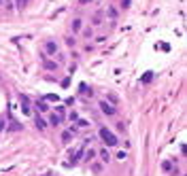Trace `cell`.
Wrapping results in <instances>:
<instances>
[{
    "label": "cell",
    "instance_id": "14",
    "mask_svg": "<svg viewBox=\"0 0 187 176\" xmlns=\"http://www.w3.org/2000/svg\"><path fill=\"white\" fill-rule=\"evenodd\" d=\"M153 79V72H145V76H142V83H151Z\"/></svg>",
    "mask_w": 187,
    "mask_h": 176
},
{
    "label": "cell",
    "instance_id": "2",
    "mask_svg": "<svg viewBox=\"0 0 187 176\" xmlns=\"http://www.w3.org/2000/svg\"><path fill=\"white\" fill-rule=\"evenodd\" d=\"M100 110H102V115H106V117H113V115H115L117 113V108L113 104H108V102H106V100H102V102H100Z\"/></svg>",
    "mask_w": 187,
    "mask_h": 176
},
{
    "label": "cell",
    "instance_id": "6",
    "mask_svg": "<svg viewBox=\"0 0 187 176\" xmlns=\"http://www.w3.org/2000/svg\"><path fill=\"white\" fill-rule=\"evenodd\" d=\"M34 123H36V127H38V129H45L47 125H49V123H47V121H45L43 117H41V115H38V117L34 119Z\"/></svg>",
    "mask_w": 187,
    "mask_h": 176
},
{
    "label": "cell",
    "instance_id": "22",
    "mask_svg": "<svg viewBox=\"0 0 187 176\" xmlns=\"http://www.w3.org/2000/svg\"><path fill=\"white\" fill-rule=\"evenodd\" d=\"M26 2H28V0H17V4H19V7H26Z\"/></svg>",
    "mask_w": 187,
    "mask_h": 176
},
{
    "label": "cell",
    "instance_id": "18",
    "mask_svg": "<svg viewBox=\"0 0 187 176\" xmlns=\"http://www.w3.org/2000/svg\"><path fill=\"white\" fill-rule=\"evenodd\" d=\"M68 117H70V121H79V115H77V113H70Z\"/></svg>",
    "mask_w": 187,
    "mask_h": 176
},
{
    "label": "cell",
    "instance_id": "16",
    "mask_svg": "<svg viewBox=\"0 0 187 176\" xmlns=\"http://www.w3.org/2000/svg\"><path fill=\"white\" fill-rule=\"evenodd\" d=\"M108 17H111V19H115V17H117V11H115V9H108Z\"/></svg>",
    "mask_w": 187,
    "mask_h": 176
},
{
    "label": "cell",
    "instance_id": "10",
    "mask_svg": "<svg viewBox=\"0 0 187 176\" xmlns=\"http://www.w3.org/2000/svg\"><path fill=\"white\" fill-rule=\"evenodd\" d=\"M47 123H49V125H60V123H62V119H60L58 115H51V117H49V121H47Z\"/></svg>",
    "mask_w": 187,
    "mask_h": 176
},
{
    "label": "cell",
    "instance_id": "11",
    "mask_svg": "<svg viewBox=\"0 0 187 176\" xmlns=\"http://www.w3.org/2000/svg\"><path fill=\"white\" fill-rule=\"evenodd\" d=\"M83 155H85V159H87V161H94V159H96V151H94V149H89V151L83 153Z\"/></svg>",
    "mask_w": 187,
    "mask_h": 176
},
{
    "label": "cell",
    "instance_id": "17",
    "mask_svg": "<svg viewBox=\"0 0 187 176\" xmlns=\"http://www.w3.org/2000/svg\"><path fill=\"white\" fill-rule=\"evenodd\" d=\"M130 2H132V0H121V9H128Z\"/></svg>",
    "mask_w": 187,
    "mask_h": 176
},
{
    "label": "cell",
    "instance_id": "21",
    "mask_svg": "<svg viewBox=\"0 0 187 176\" xmlns=\"http://www.w3.org/2000/svg\"><path fill=\"white\" fill-rule=\"evenodd\" d=\"M162 168H164V170H170V168H172V164H170V161H164Z\"/></svg>",
    "mask_w": 187,
    "mask_h": 176
},
{
    "label": "cell",
    "instance_id": "13",
    "mask_svg": "<svg viewBox=\"0 0 187 176\" xmlns=\"http://www.w3.org/2000/svg\"><path fill=\"white\" fill-rule=\"evenodd\" d=\"M62 140L70 142V140H72V132H64V134H62Z\"/></svg>",
    "mask_w": 187,
    "mask_h": 176
},
{
    "label": "cell",
    "instance_id": "8",
    "mask_svg": "<svg viewBox=\"0 0 187 176\" xmlns=\"http://www.w3.org/2000/svg\"><path fill=\"white\" fill-rule=\"evenodd\" d=\"M100 21H102V11L94 13V19H92V25H100Z\"/></svg>",
    "mask_w": 187,
    "mask_h": 176
},
{
    "label": "cell",
    "instance_id": "5",
    "mask_svg": "<svg viewBox=\"0 0 187 176\" xmlns=\"http://www.w3.org/2000/svg\"><path fill=\"white\" fill-rule=\"evenodd\" d=\"M43 68H47V70H55V68H58V62L45 59V62H43Z\"/></svg>",
    "mask_w": 187,
    "mask_h": 176
},
{
    "label": "cell",
    "instance_id": "12",
    "mask_svg": "<svg viewBox=\"0 0 187 176\" xmlns=\"http://www.w3.org/2000/svg\"><path fill=\"white\" fill-rule=\"evenodd\" d=\"M100 159H102V161H108V159H111V155H108V151H106V149H102V151H100Z\"/></svg>",
    "mask_w": 187,
    "mask_h": 176
},
{
    "label": "cell",
    "instance_id": "9",
    "mask_svg": "<svg viewBox=\"0 0 187 176\" xmlns=\"http://www.w3.org/2000/svg\"><path fill=\"white\" fill-rule=\"evenodd\" d=\"M81 25H83V21L77 17V19H72V32H79L81 30Z\"/></svg>",
    "mask_w": 187,
    "mask_h": 176
},
{
    "label": "cell",
    "instance_id": "3",
    "mask_svg": "<svg viewBox=\"0 0 187 176\" xmlns=\"http://www.w3.org/2000/svg\"><path fill=\"white\" fill-rule=\"evenodd\" d=\"M45 51L49 53V55H55V53H58V43H55V40H47Z\"/></svg>",
    "mask_w": 187,
    "mask_h": 176
},
{
    "label": "cell",
    "instance_id": "4",
    "mask_svg": "<svg viewBox=\"0 0 187 176\" xmlns=\"http://www.w3.org/2000/svg\"><path fill=\"white\" fill-rule=\"evenodd\" d=\"M22 113L23 115H30V100L26 95H22Z\"/></svg>",
    "mask_w": 187,
    "mask_h": 176
},
{
    "label": "cell",
    "instance_id": "15",
    "mask_svg": "<svg viewBox=\"0 0 187 176\" xmlns=\"http://www.w3.org/2000/svg\"><path fill=\"white\" fill-rule=\"evenodd\" d=\"M45 100H47V102H58V95L49 94V95H45Z\"/></svg>",
    "mask_w": 187,
    "mask_h": 176
},
{
    "label": "cell",
    "instance_id": "23",
    "mask_svg": "<svg viewBox=\"0 0 187 176\" xmlns=\"http://www.w3.org/2000/svg\"><path fill=\"white\" fill-rule=\"evenodd\" d=\"M2 129H4V119L0 117V132H2Z\"/></svg>",
    "mask_w": 187,
    "mask_h": 176
},
{
    "label": "cell",
    "instance_id": "25",
    "mask_svg": "<svg viewBox=\"0 0 187 176\" xmlns=\"http://www.w3.org/2000/svg\"><path fill=\"white\" fill-rule=\"evenodd\" d=\"M0 4H2V0H0Z\"/></svg>",
    "mask_w": 187,
    "mask_h": 176
},
{
    "label": "cell",
    "instance_id": "7",
    "mask_svg": "<svg viewBox=\"0 0 187 176\" xmlns=\"http://www.w3.org/2000/svg\"><path fill=\"white\" fill-rule=\"evenodd\" d=\"M36 110H38V113H47V110H49V106H47V102L45 100H43V102H41V100H38V102H36Z\"/></svg>",
    "mask_w": 187,
    "mask_h": 176
},
{
    "label": "cell",
    "instance_id": "19",
    "mask_svg": "<svg viewBox=\"0 0 187 176\" xmlns=\"http://www.w3.org/2000/svg\"><path fill=\"white\" fill-rule=\"evenodd\" d=\"M83 36H87V38H89V36H92V28H87V30H83Z\"/></svg>",
    "mask_w": 187,
    "mask_h": 176
},
{
    "label": "cell",
    "instance_id": "24",
    "mask_svg": "<svg viewBox=\"0 0 187 176\" xmlns=\"http://www.w3.org/2000/svg\"><path fill=\"white\" fill-rule=\"evenodd\" d=\"M92 0H79V4H89Z\"/></svg>",
    "mask_w": 187,
    "mask_h": 176
},
{
    "label": "cell",
    "instance_id": "1",
    "mask_svg": "<svg viewBox=\"0 0 187 176\" xmlns=\"http://www.w3.org/2000/svg\"><path fill=\"white\" fill-rule=\"evenodd\" d=\"M98 134H100V138H102V142H104L106 146H117V144H119L117 136L108 127H100V132H98Z\"/></svg>",
    "mask_w": 187,
    "mask_h": 176
},
{
    "label": "cell",
    "instance_id": "20",
    "mask_svg": "<svg viewBox=\"0 0 187 176\" xmlns=\"http://www.w3.org/2000/svg\"><path fill=\"white\" fill-rule=\"evenodd\" d=\"M126 129V123H117V132H123Z\"/></svg>",
    "mask_w": 187,
    "mask_h": 176
}]
</instances>
